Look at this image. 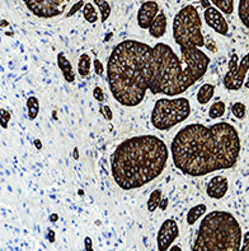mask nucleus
Instances as JSON below:
<instances>
[{
	"mask_svg": "<svg viewBox=\"0 0 249 251\" xmlns=\"http://www.w3.org/2000/svg\"><path fill=\"white\" fill-rule=\"evenodd\" d=\"M207 213V207L205 204H197V205H193L191 209L187 212L186 216V222L188 226H193L197 221L201 218L202 216H205Z\"/></svg>",
	"mask_w": 249,
	"mask_h": 251,
	"instance_id": "nucleus-17",
	"label": "nucleus"
},
{
	"mask_svg": "<svg viewBox=\"0 0 249 251\" xmlns=\"http://www.w3.org/2000/svg\"><path fill=\"white\" fill-rule=\"evenodd\" d=\"M204 19H205L206 25L211 27L216 33L221 36H226L229 32V25H227L226 19L224 18L223 13L215 8V6H207L204 12Z\"/></svg>",
	"mask_w": 249,
	"mask_h": 251,
	"instance_id": "nucleus-11",
	"label": "nucleus"
},
{
	"mask_svg": "<svg viewBox=\"0 0 249 251\" xmlns=\"http://www.w3.org/2000/svg\"><path fill=\"white\" fill-rule=\"evenodd\" d=\"M231 114L238 119V120H243L247 116V106L243 102H235L231 106Z\"/></svg>",
	"mask_w": 249,
	"mask_h": 251,
	"instance_id": "nucleus-25",
	"label": "nucleus"
},
{
	"mask_svg": "<svg viewBox=\"0 0 249 251\" xmlns=\"http://www.w3.org/2000/svg\"><path fill=\"white\" fill-rule=\"evenodd\" d=\"M27 107H28V116L31 120L37 118L38 111H40V103L36 97H29L27 101Z\"/></svg>",
	"mask_w": 249,
	"mask_h": 251,
	"instance_id": "nucleus-26",
	"label": "nucleus"
},
{
	"mask_svg": "<svg viewBox=\"0 0 249 251\" xmlns=\"http://www.w3.org/2000/svg\"><path fill=\"white\" fill-rule=\"evenodd\" d=\"M160 8L159 4L155 0H148L140 5L139 10H137V16H136V21H137V25L141 29H148L149 25H152L157 14L159 13Z\"/></svg>",
	"mask_w": 249,
	"mask_h": 251,
	"instance_id": "nucleus-12",
	"label": "nucleus"
},
{
	"mask_svg": "<svg viewBox=\"0 0 249 251\" xmlns=\"http://www.w3.org/2000/svg\"><path fill=\"white\" fill-rule=\"evenodd\" d=\"M71 0H23L27 9L38 18L51 19L64 14Z\"/></svg>",
	"mask_w": 249,
	"mask_h": 251,
	"instance_id": "nucleus-9",
	"label": "nucleus"
},
{
	"mask_svg": "<svg viewBox=\"0 0 249 251\" xmlns=\"http://www.w3.org/2000/svg\"><path fill=\"white\" fill-rule=\"evenodd\" d=\"M161 195H163V193H161L160 189H155L154 191H152V194H150V197L148 199V203H146V208H148L150 213L155 212V210L160 207Z\"/></svg>",
	"mask_w": 249,
	"mask_h": 251,
	"instance_id": "nucleus-20",
	"label": "nucleus"
},
{
	"mask_svg": "<svg viewBox=\"0 0 249 251\" xmlns=\"http://www.w3.org/2000/svg\"><path fill=\"white\" fill-rule=\"evenodd\" d=\"M93 1L98 6V12H99V16H101V22H107L111 16V12H112V8H111L110 4L106 0H93Z\"/></svg>",
	"mask_w": 249,
	"mask_h": 251,
	"instance_id": "nucleus-24",
	"label": "nucleus"
},
{
	"mask_svg": "<svg viewBox=\"0 0 249 251\" xmlns=\"http://www.w3.org/2000/svg\"><path fill=\"white\" fill-rule=\"evenodd\" d=\"M168 27V21L167 16L163 10H159V13L157 14V17L154 18V21L152 22V25H149V33L153 38H161L165 35Z\"/></svg>",
	"mask_w": 249,
	"mask_h": 251,
	"instance_id": "nucleus-14",
	"label": "nucleus"
},
{
	"mask_svg": "<svg viewBox=\"0 0 249 251\" xmlns=\"http://www.w3.org/2000/svg\"><path fill=\"white\" fill-rule=\"evenodd\" d=\"M244 86H246V88L249 89V72H248V76H247V80L244 82Z\"/></svg>",
	"mask_w": 249,
	"mask_h": 251,
	"instance_id": "nucleus-35",
	"label": "nucleus"
},
{
	"mask_svg": "<svg viewBox=\"0 0 249 251\" xmlns=\"http://www.w3.org/2000/svg\"><path fill=\"white\" fill-rule=\"evenodd\" d=\"M225 111H226V105H225V102L223 101H218L212 103L210 110H208V116L212 120H216V119L223 118L225 115Z\"/></svg>",
	"mask_w": 249,
	"mask_h": 251,
	"instance_id": "nucleus-23",
	"label": "nucleus"
},
{
	"mask_svg": "<svg viewBox=\"0 0 249 251\" xmlns=\"http://www.w3.org/2000/svg\"><path fill=\"white\" fill-rule=\"evenodd\" d=\"M239 133L226 121L211 126L193 123L183 126L170 144V157L183 175L201 177L231 169L239 159Z\"/></svg>",
	"mask_w": 249,
	"mask_h": 251,
	"instance_id": "nucleus-1",
	"label": "nucleus"
},
{
	"mask_svg": "<svg viewBox=\"0 0 249 251\" xmlns=\"http://www.w3.org/2000/svg\"><path fill=\"white\" fill-rule=\"evenodd\" d=\"M211 59L200 48L181 49V57L172 46L158 42L153 48L150 92L176 97L184 93L205 75Z\"/></svg>",
	"mask_w": 249,
	"mask_h": 251,
	"instance_id": "nucleus-4",
	"label": "nucleus"
},
{
	"mask_svg": "<svg viewBox=\"0 0 249 251\" xmlns=\"http://www.w3.org/2000/svg\"><path fill=\"white\" fill-rule=\"evenodd\" d=\"M215 8H218L221 13H224L226 16H230L234 12V0H210Z\"/></svg>",
	"mask_w": 249,
	"mask_h": 251,
	"instance_id": "nucleus-21",
	"label": "nucleus"
},
{
	"mask_svg": "<svg viewBox=\"0 0 249 251\" xmlns=\"http://www.w3.org/2000/svg\"><path fill=\"white\" fill-rule=\"evenodd\" d=\"M227 73L225 74L223 84L227 91H239L244 86L247 73L249 72V52L239 59L238 54H233L227 63Z\"/></svg>",
	"mask_w": 249,
	"mask_h": 251,
	"instance_id": "nucleus-8",
	"label": "nucleus"
},
{
	"mask_svg": "<svg viewBox=\"0 0 249 251\" xmlns=\"http://www.w3.org/2000/svg\"><path fill=\"white\" fill-rule=\"evenodd\" d=\"M186 1H192V0H186Z\"/></svg>",
	"mask_w": 249,
	"mask_h": 251,
	"instance_id": "nucleus-37",
	"label": "nucleus"
},
{
	"mask_svg": "<svg viewBox=\"0 0 249 251\" xmlns=\"http://www.w3.org/2000/svg\"><path fill=\"white\" fill-rule=\"evenodd\" d=\"M238 16H239L242 25L249 29V0H239Z\"/></svg>",
	"mask_w": 249,
	"mask_h": 251,
	"instance_id": "nucleus-19",
	"label": "nucleus"
},
{
	"mask_svg": "<svg viewBox=\"0 0 249 251\" xmlns=\"http://www.w3.org/2000/svg\"><path fill=\"white\" fill-rule=\"evenodd\" d=\"M172 32L176 44L180 49L202 48L205 37L202 35V21L195 5L188 4L181 8L173 18Z\"/></svg>",
	"mask_w": 249,
	"mask_h": 251,
	"instance_id": "nucleus-6",
	"label": "nucleus"
},
{
	"mask_svg": "<svg viewBox=\"0 0 249 251\" xmlns=\"http://www.w3.org/2000/svg\"><path fill=\"white\" fill-rule=\"evenodd\" d=\"M83 16L84 19L88 23H95L98 21V17H99V12L94 8V5L91 3H85L84 6L82 8Z\"/></svg>",
	"mask_w": 249,
	"mask_h": 251,
	"instance_id": "nucleus-22",
	"label": "nucleus"
},
{
	"mask_svg": "<svg viewBox=\"0 0 249 251\" xmlns=\"http://www.w3.org/2000/svg\"><path fill=\"white\" fill-rule=\"evenodd\" d=\"M180 236V226L172 218H168L161 223L160 228L157 235V249L159 251L169 250L172 244L178 239Z\"/></svg>",
	"mask_w": 249,
	"mask_h": 251,
	"instance_id": "nucleus-10",
	"label": "nucleus"
},
{
	"mask_svg": "<svg viewBox=\"0 0 249 251\" xmlns=\"http://www.w3.org/2000/svg\"><path fill=\"white\" fill-rule=\"evenodd\" d=\"M93 64H94V73L99 76L103 75L104 67H103V64H102V61L99 60V59H94Z\"/></svg>",
	"mask_w": 249,
	"mask_h": 251,
	"instance_id": "nucleus-29",
	"label": "nucleus"
},
{
	"mask_svg": "<svg viewBox=\"0 0 249 251\" xmlns=\"http://www.w3.org/2000/svg\"><path fill=\"white\" fill-rule=\"evenodd\" d=\"M229 190V180L226 176H212L206 185V194L211 199H223Z\"/></svg>",
	"mask_w": 249,
	"mask_h": 251,
	"instance_id": "nucleus-13",
	"label": "nucleus"
},
{
	"mask_svg": "<svg viewBox=\"0 0 249 251\" xmlns=\"http://www.w3.org/2000/svg\"><path fill=\"white\" fill-rule=\"evenodd\" d=\"M240 250H242V251H249V231L246 233V235H243Z\"/></svg>",
	"mask_w": 249,
	"mask_h": 251,
	"instance_id": "nucleus-31",
	"label": "nucleus"
},
{
	"mask_svg": "<svg viewBox=\"0 0 249 251\" xmlns=\"http://www.w3.org/2000/svg\"><path fill=\"white\" fill-rule=\"evenodd\" d=\"M191 115V103L186 97H163L155 101L152 110V125L160 131H168L176 125L182 124Z\"/></svg>",
	"mask_w": 249,
	"mask_h": 251,
	"instance_id": "nucleus-7",
	"label": "nucleus"
},
{
	"mask_svg": "<svg viewBox=\"0 0 249 251\" xmlns=\"http://www.w3.org/2000/svg\"><path fill=\"white\" fill-rule=\"evenodd\" d=\"M93 60L88 52H83L78 59V73L82 78H87L91 74V68Z\"/></svg>",
	"mask_w": 249,
	"mask_h": 251,
	"instance_id": "nucleus-18",
	"label": "nucleus"
},
{
	"mask_svg": "<svg viewBox=\"0 0 249 251\" xmlns=\"http://www.w3.org/2000/svg\"><path fill=\"white\" fill-rule=\"evenodd\" d=\"M82 6H84V3H83L82 0H80V1H78V3H76L75 5H74L73 8H71V10H70V13H68V17H71V16H73L74 13H76V10L80 9Z\"/></svg>",
	"mask_w": 249,
	"mask_h": 251,
	"instance_id": "nucleus-32",
	"label": "nucleus"
},
{
	"mask_svg": "<svg viewBox=\"0 0 249 251\" xmlns=\"http://www.w3.org/2000/svg\"><path fill=\"white\" fill-rule=\"evenodd\" d=\"M101 112H102V115H103V118L106 119L107 121H111L112 119H113V112H112V110H111V107L108 105L102 106Z\"/></svg>",
	"mask_w": 249,
	"mask_h": 251,
	"instance_id": "nucleus-28",
	"label": "nucleus"
},
{
	"mask_svg": "<svg viewBox=\"0 0 249 251\" xmlns=\"http://www.w3.org/2000/svg\"><path fill=\"white\" fill-rule=\"evenodd\" d=\"M153 48L137 40H123L108 56L107 82L112 97L121 106H139L150 89Z\"/></svg>",
	"mask_w": 249,
	"mask_h": 251,
	"instance_id": "nucleus-2",
	"label": "nucleus"
},
{
	"mask_svg": "<svg viewBox=\"0 0 249 251\" xmlns=\"http://www.w3.org/2000/svg\"><path fill=\"white\" fill-rule=\"evenodd\" d=\"M170 250H181V249L180 248H172V249H170Z\"/></svg>",
	"mask_w": 249,
	"mask_h": 251,
	"instance_id": "nucleus-36",
	"label": "nucleus"
},
{
	"mask_svg": "<svg viewBox=\"0 0 249 251\" xmlns=\"http://www.w3.org/2000/svg\"><path fill=\"white\" fill-rule=\"evenodd\" d=\"M9 119H10V115L8 114V112L4 111V110H0V123H1V125H3L4 127L6 126Z\"/></svg>",
	"mask_w": 249,
	"mask_h": 251,
	"instance_id": "nucleus-30",
	"label": "nucleus"
},
{
	"mask_svg": "<svg viewBox=\"0 0 249 251\" xmlns=\"http://www.w3.org/2000/svg\"><path fill=\"white\" fill-rule=\"evenodd\" d=\"M85 249L87 250H91V240L89 237H85Z\"/></svg>",
	"mask_w": 249,
	"mask_h": 251,
	"instance_id": "nucleus-33",
	"label": "nucleus"
},
{
	"mask_svg": "<svg viewBox=\"0 0 249 251\" xmlns=\"http://www.w3.org/2000/svg\"><path fill=\"white\" fill-rule=\"evenodd\" d=\"M201 3H202V5H204V8H207V6H210V3H211V1H210V0H201Z\"/></svg>",
	"mask_w": 249,
	"mask_h": 251,
	"instance_id": "nucleus-34",
	"label": "nucleus"
},
{
	"mask_svg": "<svg viewBox=\"0 0 249 251\" xmlns=\"http://www.w3.org/2000/svg\"><path fill=\"white\" fill-rule=\"evenodd\" d=\"M214 95H215L214 84L205 83V84H202V86L199 88V91H197L196 100H197V102H199L200 105H206V103H208V102L211 101Z\"/></svg>",
	"mask_w": 249,
	"mask_h": 251,
	"instance_id": "nucleus-16",
	"label": "nucleus"
},
{
	"mask_svg": "<svg viewBox=\"0 0 249 251\" xmlns=\"http://www.w3.org/2000/svg\"><path fill=\"white\" fill-rule=\"evenodd\" d=\"M57 65H59V69L61 70L63 73L64 79L67 80L68 83H74L75 82V73H74L73 65L69 61L64 52H59L57 54Z\"/></svg>",
	"mask_w": 249,
	"mask_h": 251,
	"instance_id": "nucleus-15",
	"label": "nucleus"
},
{
	"mask_svg": "<svg viewBox=\"0 0 249 251\" xmlns=\"http://www.w3.org/2000/svg\"><path fill=\"white\" fill-rule=\"evenodd\" d=\"M242 239V227L237 218L225 210H214L202 218L192 250L239 251Z\"/></svg>",
	"mask_w": 249,
	"mask_h": 251,
	"instance_id": "nucleus-5",
	"label": "nucleus"
},
{
	"mask_svg": "<svg viewBox=\"0 0 249 251\" xmlns=\"http://www.w3.org/2000/svg\"><path fill=\"white\" fill-rule=\"evenodd\" d=\"M169 157V148L157 135L127 138L111 156V174L118 188L135 190L158 178L167 167Z\"/></svg>",
	"mask_w": 249,
	"mask_h": 251,
	"instance_id": "nucleus-3",
	"label": "nucleus"
},
{
	"mask_svg": "<svg viewBox=\"0 0 249 251\" xmlns=\"http://www.w3.org/2000/svg\"><path fill=\"white\" fill-rule=\"evenodd\" d=\"M93 97H94L95 101L101 102V103L104 101V92L103 89H102V87H94V89H93Z\"/></svg>",
	"mask_w": 249,
	"mask_h": 251,
	"instance_id": "nucleus-27",
	"label": "nucleus"
}]
</instances>
